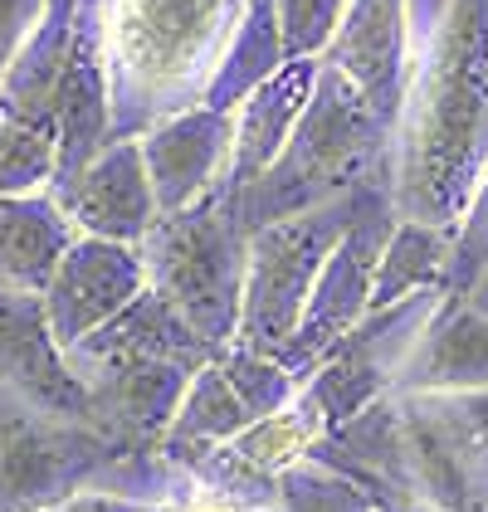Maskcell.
<instances>
[{
    "instance_id": "1",
    "label": "cell",
    "mask_w": 488,
    "mask_h": 512,
    "mask_svg": "<svg viewBox=\"0 0 488 512\" xmlns=\"http://www.w3.org/2000/svg\"><path fill=\"white\" fill-rule=\"evenodd\" d=\"M488 166V0H445L415 88L401 103V220L449 230Z\"/></svg>"
},
{
    "instance_id": "2",
    "label": "cell",
    "mask_w": 488,
    "mask_h": 512,
    "mask_svg": "<svg viewBox=\"0 0 488 512\" xmlns=\"http://www.w3.org/2000/svg\"><path fill=\"white\" fill-rule=\"evenodd\" d=\"M244 0H108L103 59L113 137H142L162 118L196 108L220 64L225 30Z\"/></svg>"
},
{
    "instance_id": "3",
    "label": "cell",
    "mask_w": 488,
    "mask_h": 512,
    "mask_svg": "<svg viewBox=\"0 0 488 512\" xmlns=\"http://www.w3.org/2000/svg\"><path fill=\"white\" fill-rule=\"evenodd\" d=\"M386 132H391V122L381 118L342 74H332L323 64L313 103L303 108V118L293 127L288 147L279 152V161L235 196L240 220L249 230H264L274 220L303 215V210L332 200L337 191L357 186L366 166L381 157Z\"/></svg>"
},
{
    "instance_id": "4",
    "label": "cell",
    "mask_w": 488,
    "mask_h": 512,
    "mask_svg": "<svg viewBox=\"0 0 488 512\" xmlns=\"http://www.w3.org/2000/svg\"><path fill=\"white\" fill-rule=\"evenodd\" d=\"M240 205L225 210V191H210L186 210L157 215L142 235L147 288L166 298L205 342L220 352L240 327L244 293V244Z\"/></svg>"
},
{
    "instance_id": "5",
    "label": "cell",
    "mask_w": 488,
    "mask_h": 512,
    "mask_svg": "<svg viewBox=\"0 0 488 512\" xmlns=\"http://www.w3.org/2000/svg\"><path fill=\"white\" fill-rule=\"evenodd\" d=\"M366 205V196L352 200H323L303 215L274 220L249 239V269H244L240 293V327L235 347L259 356H279L293 347L308 298L323 278V264L337 254V244L357 225L352 215Z\"/></svg>"
},
{
    "instance_id": "6",
    "label": "cell",
    "mask_w": 488,
    "mask_h": 512,
    "mask_svg": "<svg viewBox=\"0 0 488 512\" xmlns=\"http://www.w3.org/2000/svg\"><path fill=\"white\" fill-rule=\"evenodd\" d=\"M0 391L59 425H93V391L49 332L40 293L0 288Z\"/></svg>"
},
{
    "instance_id": "7",
    "label": "cell",
    "mask_w": 488,
    "mask_h": 512,
    "mask_svg": "<svg viewBox=\"0 0 488 512\" xmlns=\"http://www.w3.org/2000/svg\"><path fill=\"white\" fill-rule=\"evenodd\" d=\"M147 293V264H142V249L137 244H118V239H98V235H79L59 269L44 288V317H49V332L59 337V347H79L88 332H98L103 322Z\"/></svg>"
},
{
    "instance_id": "8",
    "label": "cell",
    "mask_w": 488,
    "mask_h": 512,
    "mask_svg": "<svg viewBox=\"0 0 488 512\" xmlns=\"http://www.w3.org/2000/svg\"><path fill=\"white\" fill-rule=\"evenodd\" d=\"M230 152H235V113L230 108L196 103V108H181L157 127H147L142 157H147V176H152L157 215L186 210L201 196H210Z\"/></svg>"
},
{
    "instance_id": "9",
    "label": "cell",
    "mask_w": 488,
    "mask_h": 512,
    "mask_svg": "<svg viewBox=\"0 0 488 512\" xmlns=\"http://www.w3.org/2000/svg\"><path fill=\"white\" fill-rule=\"evenodd\" d=\"M54 200L64 205V215L74 220L79 235L142 244V235L157 220V196H152V176H147V157H142V137H113Z\"/></svg>"
},
{
    "instance_id": "10",
    "label": "cell",
    "mask_w": 488,
    "mask_h": 512,
    "mask_svg": "<svg viewBox=\"0 0 488 512\" xmlns=\"http://www.w3.org/2000/svg\"><path fill=\"white\" fill-rule=\"evenodd\" d=\"M323 64L352 83L386 122H396L406 98V0H347Z\"/></svg>"
},
{
    "instance_id": "11",
    "label": "cell",
    "mask_w": 488,
    "mask_h": 512,
    "mask_svg": "<svg viewBox=\"0 0 488 512\" xmlns=\"http://www.w3.org/2000/svg\"><path fill=\"white\" fill-rule=\"evenodd\" d=\"M318 74H323V59H288L274 79H264L235 108V152H230V191L235 196L279 161L303 108L313 103Z\"/></svg>"
},
{
    "instance_id": "12",
    "label": "cell",
    "mask_w": 488,
    "mask_h": 512,
    "mask_svg": "<svg viewBox=\"0 0 488 512\" xmlns=\"http://www.w3.org/2000/svg\"><path fill=\"white\" fill-rule=\"evenodd\" d=\"M74 239H79L74 220L49 191L0 196V288L44 293Z\"/></svg>"
},
{
    "instance_id": "13",
    "label": "cell",
    "mask_w": 488,
    "mask_h": 512,
    "mask_svg": "<svg viewBox=\"0 0 488 512\" xmlns=\"http://www.w3.org/2000/svg\"><path fill=\"white\" fill-rule=\"evenodd\" d=\"M391 391H488V317L464 308L430 327Z\"/></svg>"
},
{
    "instance_id": "14",
    "label": "cell",
    "mask_w": 488,
    "mask_h": 512,
    "mask_svg": "<svg viewBox=\"0 0 488 512\" xmlns=\"http://www.w3.org/2000/svg\"><path fill=\"white\" fill-rule=\"evenodd\" d=\"M284 35H279V15H274V0H244L240 20H235V35L225 44L215 74L205 83L201 103L210 108H240L244 98L259 88L264 79H274L284 69Z\"/></svg>"
},
{
    "instance_id": "15",
    "label": "cell",
    "mask_w": 488,
    "mask_h": 512,
    "mask_svg": "<svg viewBox=\"0 0 488 512\" xmlns=\"http://www.w3.org/2000/svg\"><path fill=\"white\" fill-rule=\"evenodd\" d=\"M449 269H454L449 230H440V225H420V220L391 225L386 249H381V259H376V278H371V303H366V313H381V308L401 303L406 293H420V288H445Z\"/></svg>"
},
{
    "instance_id": "16",
    "label": "cell",
    "mask_w": 488,
    "mask_h": 512,
    "mask_svg": "<svg viewBox=\"0 0 488 512\" xmlns=\"http://www.w3.org/2000/svg\"><path fill=\"white\" fill-rule=\"evenodd\" d=\"M59 171L54 118H10L0 113V196H40Z\"/></svg>"
},
{
    "instance_id": "17",
    "label": "cell",
    "mask_w": 488,
    "mask_h": 512,
    "mask_svg": "<svg viewBox=\"0 0 488 512\" xmlns=\"http://www.w3.org/2000/svg\"><path fill=\"white\" fill-rule=\"evenodd\" d=\"M274 15L284 35V59H323L347 15V0H274Z\"/></svg>"
},
{
    "instance_id": "18",
    "label": "cell",
    "mask_w": 488,
    "mask_h": 512,
    "mask_svg": "<svg viewBox=\"0 0 488 512\" xmlns=\"http://www.w3.org/2000/svg\"><path fill=\"white\" fill-rule=\"evenodd\" d=\"M49 0H0V83L10 74V64L20 59V49L40 30Z\"/></svg>"
},
{
    "instance_id": "19",
    "label": "cell",
    "mask_w": 488,
    "mask_h": 512,
    "mask_svg": "<svg viewBox=\"0 0 488 512\" xmlns=\"http://www.w3.org/2000/svg\"><path fill=\"white\" fill-rule=\"evenodd\" d=\"M152 498H137V493H118V488H74L54 503H44L35 512H147Z\"/></svg>"
},
{
    "instance_id": "20",
    "label": "cell",
    "mask_w": 488,
    "mask_h": 512,
    "mask_svg": "<svg viewBox=\"0 0 488 512\" xmlns=\"http://www.w3.org/2000/svg\"><path fill=\"white\" fill-rule=\"evenodd\" d=\"M371 503H376V512H445L435 503H425L420 493H391V498H371Z\"/></svg>"
},
{
    "instance_id": "21",
    "label": "cell",
    "mask_w": 488,
    "mask_h": 512,
    "mask_svg": "<svg viewBox=\"0 0 488 512\" xmlns=\"http://www.w3.org/2000/svg\"><path fill=\"white\" fill-rule=\"evenodd\" d=\"M147 512H186V503H152Z\"/></svg>"
},
{
    "instance_id": "22",
    "label": "cell",
    "mask_w": 488,
    "mask_h": 512,
    "mask_svg": "<svg viewBox=\"0 0 488 512\" xmlns=\"http://www.w3.org/2000/svg\"><path fill=\"white\" fill-rule=\"evenodd\" d=\"M83 5H93V10H103V5H108V0H83Z\"/></svg>"
}]
</instances>
